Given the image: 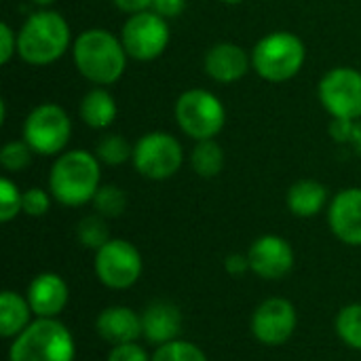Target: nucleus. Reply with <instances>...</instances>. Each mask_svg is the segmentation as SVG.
Wrapping results in <instances>:
<instances>
[{
  "label": "nucleus",
  "instance_id": "f257e3e1",
  "mask_svg": "<svg viewBox=\"0 0 361 361\" xmlns=\"http://www.w3.org/2000/svg\"><path fill=\"white\" fill-rule=\"evenodd\" d=\"M76 70L93 85H114L127 68V51L121 36L104 27H91L76 36L72 44Z\"/></svg>",
  "mask_w": 361,
  "mask_h": 361
},
{
  "label": "nucleus",
  "instance_id": "f03ea898",
  "mask_svg": "<svg viewBox=\"0 0 361 361\" xmlns=\"http://www.w3.org/2000/svg\"><path fill=\"white\" fill-rule=\"evenodd\" d=\"M72 32L66 17L53 8L32 13L17 32V53L30 66H49L70 47Z\"/></svg>",
  "mask_w": 361,
  "mask_h": 361
},
{
  "label": "nucleus",
  "instance_id": "7ed1b4c3",
  "mask_svg": "<svg viewBox=\"0 0 361 361\" xmlns=\"http://www.w3.org/2000/svg\"><path fill=\"white\" fill-rule=\"evenodd\" d=\"M102 180L99 159L87 150H68L57 157L49 173V188L55 201L66 207H80L93 201Z\"/></svg>",
  "mask_w": 361,
  "mask_h": 361
},
{
  "label": "nucleus",
  "instance_id": "20e7f679",
  "mask_svg": "<svg viewBox=\"0 0 361 361\" xmlns=\"http://www.w3.org/2000/svg\"><path fill=\"white\" fill-rule=\"evenodd\" d=\"M74 338L55 317H38L15 336L8 361H74Z\"/></svg>",
  "mask_w": 361,
  "mask_h": 361
},
{
  "label": "nucleus",
  "instance_id": "39448f33",
  "mask_svg": "<svg viewBox=\"0 0 361 361\" xmlns=\"http://www.w3.org/2000/svg\"><path fill=\"white\" fill-rule=\"evenodd\" d=\"M307 59V47L292 32H271L260 38L252 51V68L269 82H286L294 78Z\"/></svg>",
  "mask_w": 361,
  "mask_h": 361
},
{
  "label": "nucleus",
  "instance_id": "423d86ee",
  "mask_svg": "<svg viewBox=\"0 0 361 361\" xmlns=\"http://www.w3.org/2000/svg\"><path fill=\"white\" fill-rule=\"evenodd\" d=\"M176 121L180 129L197 140H216L224 129L226 110L218 95L205 89H188L176 102Z\"/></svg>",
  "mask_w": 361,
  "mask_h": 361
},
{
  "label": "nucleus",
  "instance_id": "0eeeda50",
  "mask_svg": "<svg viewBox=\"0 0 361 361\" xmlns=\"http://www.w3.org/2000/svg\"><path fill=\"white\" fill-rule=\"evenodd\" d=\"M72 135L68 112L57 104L36 106L23 121V140L40 157L61 154Z\"/></svg>",
  "mask_w": 361,
  "mask_h": 361
},
{
  "label": "nucleus",
  "instance_id": "6e6552de",
  "mask_svg": "<svg viewBox=\"0 0 361 361\" xmlns=\"http://www.w3.org/2000/svg\"><path fill=\"white\" fill-rule=\"evenodd\" d=\"M133 167L148 180H167L176 176L184 163L182 144L167 131H148L133 146Z\"/></svg>",
  "mask_w": 361,
  "mask_h": 361
},
{
  "label": "nucleus",
  "instance_id": "1a4fd4ad",
  "mask_svg": "<svg viewBox=\"0 0 361 361\" xmlns=\"http://www.w3.org/2000/svg\"><path fill=\"white\" fill-rule=\"evenodd\" d=\"M169 38L171 34L167 19L152 8L131 15L121 30V40L127 55L137 61H152L161 57L169 44Z\"/></svg>",
  "mask_w": 361,
  "mask_h": 361
},
{
  "label": "nucleus",
  "instance_id": "9d476101",
  "mask_svg": "<svg viewBox=\"0 0 361 361\" xmlns=\"http://www.w3.org/2000/svg\"><path fill=\"white\" fill-rule=\"evenodd\" d=\"M322 106L332 118H361V72L349 66L332 68L317 87Z\"/></svg>",
  "mask_w": 361,
  "mask_h": 361
},
{
  "label": "nucleus",
  "instance_id": "9b49d317",
  "mask_svg": "<svg viewBox=\"0 0 361 361\" xmlns=\"http://www.w3.org/2000/svg\"><path fill=\"white\" fill-rule=\"evenodd\" d=\"M97 279L110 290H127L142 275V256L125 239H110L95 252L93 262Z\"/></svg>",
  "mask_w": 361,
  "mask_h": 361
},
{
  "label": "nucleus",
  "instance_id": "f8f14e48",
  "mask_svg": "<svg viewBox=\"0 0 361 361\" xmlns=\"http://www.w3.org/2000/svg\"><path fill=\"white\" fill-rule=\"evenodd\" d=\"M296 309L286 298L264 300L252 315V334L269 347L288 343L296 330Z\"/></svg>",
  "mask_w": 361,
  "mask_h": 361
},
{
  "label": "nucleus",
  "instance_id": "ddd939ff",
  "mask_svg": "<svg viewBox=\"0 0 361 361\" xmlns=\"http://www.w3.org/2000/svg\"><path fill=\"white\" fill-rule=\"evenodd\" d=\"M250 269L262 279H281L294 267L292 245L279 235H262L256 239L250 250Z\"/></svg>",
  "mask_w": 361,
  "mask_h": 361
},
{
  "label": "nucleus",
  "instance_id": "4468645a",
  "mask_svg": "<svg viewBox=\"0 0 361 361\" xmlns=\"http://www.w3.org/2000/svg\"><path fill=\"white\" fill-rule=\"evenodd\" d=\"M203 68L212 80L220 85H231L247 74V70L252 68V53L235 42H218L205 53Z\"/></svg>",
  "mask_w": 361,
  "mask_h": 361
},
{
  "label": "nucleus",
  "instance_id": "2eb2a0df",
  "mask_svg": "<svg viewBox=\"0 0 361 361\" xmlns=\"http://www.w3.org/2000/svg\"><path fill=\"white\" fill-rule=\"evenodd\" d=\"M328 222L343 243L361 245V188H345L332 199Z\"/></svg>",
  "mask_w": 361,
  "mask_h": 361
},
{
  "label": "nucleus",
  "instance_id": "dca6fc26",
  "mask_svg": "<svg viewBox=\"0 0 361 361\" xmlns=\"http://www.w3.org/2000/svg\"><path fill=\"white\" fill-rule=\"evenodd\" d=\"M27 302L38 317H57L70 300L68 283L55 273H40L27 286Z\"/></svg>",
  "mask_w": 361,
  "mask_h": 361
},
{
  "label": "nucleus",
  "instance_id": "f3484780",
  "mask_svg": "<svg viewBox=\"0 0 361 361\" xmlns=\"http://www.w3.org/2000/svg\"><path fill=\"white\" fill-rule=\"evenodd\" d=\"M182 332V313L173 302L157 300L142 313V336L154 345H167Z\"/></svg>",
  "mask_w": 361,
  "mask_h": 361
},
{
  "label": "nucleus",
  "instance_id": "a211bd4d",
  "mask_svg": "<svg viewBox=\"0 0 361 361\" xmlns=\"http://www.w3.org/2000/svg\"><path fill=\"white\" fill-rule=\"evenodd\" d=\"M95 330L112 347L135 343L142 336V317L129 307H108L97 315Z\"/></svg>",
  "mask_w": 361,
  "mask_h": 361
},
{
  "label": "nucleus",
  "instance_id": "6ab92c4d",
  "mask_svg": "<svg viewBox=\"0 0 361 361\" xmlns=\"http://www.w3.org/2000/svg\"><path fill=\"white\" fill-rule=\"evenodd\" d=\"M78 114L82 123H87L91 129H108L114 123L118 108L110 91H106L104 87H93L82 95Z\"/></svg>",
  "mask_w": 361,
  "mask_h": 361
},
{
  "label": "nucleus",
  "instance_id": "aec40b11",
  "mask_svg": "<svg viewBox=\"0 0 361 361\" xmlns=\"http://www.w3.org/2000/svg\"><path fill=\"white\" fill-rule=\"evenodd\" d=\"M328 203V190L317 180H298L288 190V207L298 218L317 216Z\"/></svg>",
  "mask_w": 361,
  "mask_h": 361
},
{
  "label": "nucleus",
  "instance_id": "412c9836",
  "mask_svg": "<svg viewBox=\"0 0 361 361\" xmlns=\"http://www.w3.org/2000/svg\"><path fill=\"white\" fill-rule=\"evenodd\" d=\"M32 307L27 298L19 296L17 292H2L0 294V334L4 338H15L19 336L32 322Z\"/></svg>",
  "mask_w": 361,
  "mask_h": 361
},
{
  "label": "nucleus",
  "instance_id": "4be33fe9",
  "mask_svg": "<svg viewBox=\"0 0 361 361\" xmlns=\"http://www.w3.org/2000/svg\"><path fill=\"white\" fill-rule=\"evenodd\" d=\"M190 165L201 178H216L224 169V150L216 140L197 142L190 152Z\"/></svg>",
  "mask_w": 361,
  "mask_h": 361
},
{
  "label": "nucleus",
  "instance_id": "5701e85b",
  "mask_svg": "<svg viewBox=\"0 0 361 361\" xmlns=\"http://www.w3.org/2000/svg\"><path fill=\"white\" fill-rule=\"evenodd\" d=\"M95 157L104 165H123L133 157V146L121 133H106L99 137L95 146Z\"/></svg>",
  "mask_w": 361,
  "mask_h": 361
},
{
  "label": "nucleus",
  "instance_id": "b1692460",
  "mask_svg": "<svg viewBox=\"0 0 361 361\" xmlns=\"http://www.w3.org/2000/svg\"><path fill=\"white\" fill-rule=\"evenodd\" d=\"M76 237H78V243L82 247L97 252L102 245H106L110 241V228L106 224V218L99 214L85 216L76 226Z\"/></svg>",
  "mask_w": 361,
  "mask_h": 361
},
{
  "label": "nucleus",
  "instance_id": "393cba45",
  "mask_svg": "<svg viewBox=\"0 0 361 361\" xmlns=\"http://www.w3.org/2000/svg\"><path fill=\"white\" fill-rule=\"evenodd\" d=\"M91 203L95 207V214L104 216L106 220L108 218H118L127 209V195H125L123 188H118L114 184H106V186L97 188Z\"/></svg>",
  "mask_w": 361,
  "mask_h": 361
},
{
  "label": "nucleus",
  "instance_id": "a878e982",
  "mask_svg": "<svg viewBox=\"0 0 361 361\" xmlns=\"http://www.w3.org/2000/svg\"><path fill=\"white\" fill-rule=\"evenodd\" d=\"M336 334L347 347L361 351V305H349L341 309L336 317Z\"/></svg>",
  "mask_w": 361,
  "mask_h": 361
},
{
  "label": "nucleus",
  "instance_id": "bb28decb",
  "mask_svg": "<svg viewBox=\"0 0 361 361\" xmlns=\"http://www.w3.org/2000/svg\"><path fill=\"white\" fill-rule=\"evenodd\" d=\"M36 152L32 150V146L25 142V140H15V142H8L2 146L0 150V165L8 171V173H19L23 171L30 163H32V157Z\"/></svg>",
  "mask_w": 361,
  "mask_h": 361
},
{
  "label": "nucleus",
  "instance_id": "cd10ccee",
  "mask_svg": "<svg viewBox=\"0 0 361 361\" xmlns=\"http://www.w3.org/2000/svg\"><path fill=\"white\" fill-rule=\"evenodd\" d=\"M152 361H207V355L192 343L171 341L154 351Z\"/></svg>",
  "mask_w": 361,
  "mask_h": 361
},
{
  "label": "nucleus",
  "instance_id": "c85d7f7f",
  "mask_svg": "<svg viewBox=\"0 0 361 361\" xmlns=\"http://www.w3.org/2000/svg\"><path fill=\"white\" fill-rule=\"evenodd\" d=\"M19 212H23V192L8 180H0V220L11 222Z\"/></svg>",
  "mask_w": 361,
  "mask_h": 361
},
{
  "label": "nucleus",
  "instance_id": "c756f323",
  "mask_svg": "<svg viewBox=\"0 0 361 361\" xmlns=\"http://www.w3.org/2000/svg\"><path fill=\"white\" fill-rule=\"evenodd\" d=\"M51 207V197L42 188H30L23 192V214L32 218H40L49 212Z\"/></svg>",
  "mask_w": 361,
  "mask_h": 361
},
{
  "label": "nucleus",
  "instance_id": "7c9ffc66",
  "mask_svg": "<svg viewBox=\"0 0 361 361\" xmlns=\"http://www.w3.org/2000/svg\"><path fill=\"white\" fill-rule=\"evenodd\" d=\"M108 361H152L148 357V353L144 351V347L135 345V343H127V345H116L112 347Z\"/></svg>",
  "mask_w": 361,
  "mask_h": 361
},
{
  "label": "nucleus",
  "instance_id": "2f4dec72",
  "mask_svg": "<svg viewBox=\"0 0 361 361\" xmlns=\"http://www.w3.org/2000/svg\"><path fill=\"white\" fill-rule=\"evenodd\" d=\"M17 53V34L8 23H0V63H8Z\"/></svg>",
  "mask_w": 361,
  "mask_h": 361
},
{
  "label": "nucleus",
  "instance_id": "473e14b6",
  "mask_svg": "<svg viewBox=\"0 0 361 361\" xmlns=\"http://www.w3.org/2000/svg\"><path fill=\"white\" fill-rule=\"evenodd\" d=\"M353 129H355V121L349 118H332L330 123V135L338 144H351Z\"/></svg>",
  "mask_w": 361,
  "mask_h": 361
},
{
  "label": "nucleus",
  "instance_id": "72a5a7b5",
  "mask_svg": "<svg viewBox=\"0 0 361 361\" xmlns=\"http://www.w3.org/2000/svg\"><path fill=\"white\" fill-rule=\"evenodd\" d=\"M186 8V0H152V11L165 19L180 17Z\"/></svg>",
  "mask_w": 361,
  "mask_h": 361
},
{
  "label": "nucleus",
  "instance_id": "f704fd0d",
  "mask_svg": "<svg viewBox=\"0 0 361 361\" xmlns=\"http://www.w3.org/2000/svg\"><path fill=\"white\" fill-rule=\"evenodd\" d=\"M224 269H226V273L233 275V277L252 271V269H250V258H247V254H245V256H243V254H231V256H226Z\"/></svg>",
  "mask_w": 361,
  "mask_h": 361
},
{
  "label": "nucleus",
  "instance_id": "c9c22d12",
  "mask_svg": "<svg viewBox=\"0 0 361 361\" xmlns=\"http://www.w3.org/2000/svg\"><path fill=\"white\" fill-rule=\"evenodd\" d=\"M112 4L129 15L142 13V11H150L152 8V0H112Z\"/></svg>",
  "mask_w": 361,
  "mask_h": 361
},
{
  "label": "nucleus",
  "instance_id": "e433bc0d",
  "mask_svg": "<svg viewBox=\"0 0 361 361\" xmlns=\"http://www.w3.org/2000/svg\"><path fill=\"white\" fill-rule=\"evenodd\" d=\"M351 146L355 148V152L361 157V118L355 121V129H353V137H351Z\"/></svg>",
  "mask_w": 361,
  "mask_h": 361
},
{
  "label": "nucleus",
  "instance_id": "4c0bfd02",
  "mask_svg": "<svg viewBox=\"0 0 361 361\" xmlns=\"http://www.w3.org/2000/svg\"><path fill=\"white\" fill-rule=\"evenodd\" d=\"M34 4H38V6H42V8H47V6H51L55 0H32Z\"/></svg>",
  "mask_w": 361,
  "mask_h": 361
},
{
  "label": "nucleus",
  "instance_id": "58836bf2",
  "mask_svg": "<svg viewBox=\"0 0 361 361\" xmlns=\"http://www.w3.org/2000/svg\"><path fill=\"white\" fill-rule=\"evenodd\" d=\"M220 2H224V4H239V2H243V0H220Z\"/></svg>",
  "mask_w": 361,
  "mask_h": 361
}]
</instances>
